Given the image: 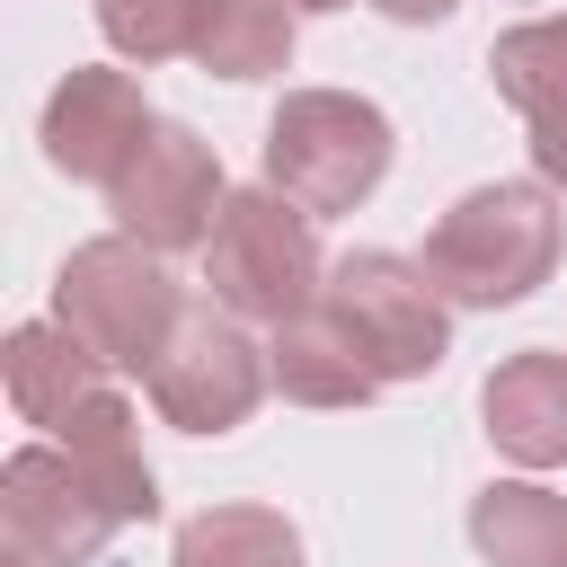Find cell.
Masks as SVG:
<instances>
[{
  "instance_id": "12",
  "label": "cell",
  "mask_w": 567,
  "mask_h": 567,
  "mask_svg": "<svg viewBox=\"0 0 567 567\" xmlns=\"http://www.w3.org/2000/svg\"><path fill=\"white\" fill-rule=\"evenodd\" d=\"M266 372H275V390H284V399H301V408H363V399L381 390V381H372V363L354 354V337L328 319V301L275 328Z\"/></svg>"
},
{
  "instance_id": "15",
  "label": "cell",
  "mask_w": 567,
  "mask_h": 567,
  "mask_svg": "<svg viewBox=\"0 0 567 567\" xmlns=\"http://www.w3.org/2000/svg\"><path fill=\"white\" fill-rule=\"evenodd\" d=\"M470 540L487 549V567H567V496L505 478L470 505Z\"/></svg>"
},
{
  "instance_id": "16",
  "label": "cell",
  "mask_w": 567,
  "mask_h": 567,
  "mask_svg": "<svg viewBox=\"0 0 567 567\" xmlns=\"http://www.w3.org/2000/svg\"><path fill=\"white\" fill-rule=\"evenodd\" d=\"M195 62L221 80H266L292 62V0H204Z\"/></svg>"
},
{
  "instance_id": "19",
  "label": "cell",
  "mask_w": 567,
  "mask_h": 567,
  "mask_svg": "<svg viewBox=\"0 0 567 567\" xmlns=\"http://www.w3.org/2000/svg\"><path fill=\"white\" fill-rule=\"evenodd\" d=\"M381 9H390V18H408V27H425V18H452L461 0H381Z\"/></svg>"
},
{
  "instance_id": "4",
  "label": "cell",
  "mask_w": 567,
  "mask_h": 567,
  "mask_svg": "<svg viewBox=\"0 0 567 567\" xmlns=\"http://www.w3.org/2000/svg\"><path fill=\"white\" fill-rule=\"evenodd\" d=\"M204 284H213V301H221L230 319H266V328L319 310L328 275H319L310 213L284 204L275 186L230 195V204H221V230L204 239Z\"/></svg>"
},
{
  "instance_id": "7",
  "label": "cell",
  "mask_w": 567,
  "mask_h": 567,
  "mask_svg": "<svg viewBox=\"0 0 567 567\" xmlns=\"http://www.w3.org/2000/svg\"><path fill=\"white\" fill-rule=\"evenodd\" d=\"M106 195H115L124 239H142V248H159V257L213 239V230H221V204H230V195H221V159H213V142H195L186 124H159Z\"/></svg>"
},
{
  "instance_id": "3",
  "label": "cell",
  "mask_w": 567,
  "mask_h": 567,
  "mask_svg": "<svg viewBox=\"0 0 567 567\" xmlns=\"http://www.w3.org/2000/svg\"><path fill=\"white\" fill-rule=\"evenodd\" d=\"M53 319L115 372H151L177 337V284L159 275V248L142 239H89L53 275Z\"/></svg>"
},
{
  "instance_id": "18",
  "label": "cell",
  "mask_w": 567,
  "mask_h": 567,
  "mask_svg": "<svg viewBox=\"0 0 567 567\" xmlns=\"http://www.w3.org/2000/svg\"><path fill=\"white\" fill-rule=\"evenodd\" d=\"M97 27H106L115 53H133V62H168V53H195L204 0H97Z\"/></svg>"
},
{
  "instance_id": "13",
  "label": "cell",
  "mask_w": 567,
  "mask_h": 567,
  "mask_svg": "<svg viewBox=\"0 0 567 567\" xmlns=\"http://www.w3.org/2000/svg\"><path fill=\"white\" fill-rule=\"evenodd\" d=\"M97 372H106V363H97L62 319H53V328H44V319H27V328L9 337V399H18V416H27V425H44V434H62V425L106 390Z\"/></svg>"
},
{
  "instance_id": "2",
  "label": "cell",
  "mask_w": 567,
  "mask_h": 567,
  "mask_svg": "<svg viewBox=\"0 0 567 567\" xmlns=\"http://www.w3.org/2000/svg\"><path fill=\"white\" fill-rule=\"evenodd\" d=\"M390 168V115L346 89H292L266 124V186L301 213H354Z\"/></svg>"
},
{
  "instance_id": "11",
  "label": "cell",
  "mask_w": 567,
  "mask_h": 567,
  "mask_svg": "<svg viewBox=\"0 0 567 567\" xmlns=\"http://www.w3.org/2000/svg\"><path fill=\"white\" fill-rule=\"evenodd\" d=\"M478 408H487V434H496L505 461H523V470L567 461V354H514V363H496L487 390H478Z\"/></svg>"
},
{
  "instance_id": "20",
  "label": "cell",
  "mask_w": 567,
  "mask_h": 567,
  "mask_svg": "<svg viewBox=\"0 0 567 567\" xmlns=\"http://www.w3.org/2000/svg\"><path fill=\"white\" fill-rule=\"evenodd\" d=\"M292 9H346V0H292Z\"/></svg>"
},
{
  "instance_id": "6",
  "label": "cell",
  "mask_w": 567,
  "mask_h": 567,
  "mask_svg": "<svg viewBox=\"0 0 567 567\" xmlns=\"http://www.w3.org/2000/svg\"><path fill=\"white\" fill-rule=\"evenodd\" d=\"M266 381H275V372H266V346H248L230 310H186L177 337H168V354L151 363V399H159V416L186 425V434H230V425H248V408H257Z\"/></svg>"
},
{
  "instance_id": "9",
  "label": "cell",
  "mask_w": 567,
  "mask_h": 567,
  "mask_svg": "<svg viewBox=\"0 0 567 567\" xmlns=\"http://www.w3.org/2000/svg\"><path fill=\"white\" fill-rule=\"evenodd\" d=\"M151 133H159V115L142 106V89H133L124 71H71V80L53 89V106H44V159H53L62 177L115 186Z\"/></svg>"
},
{
  "instance_id": "17",
  "label": "cell",
  "mask_w": 567,
  "mask_h": 567,
  "mask_svg": "<svg viewBox=\"0 0 567 567\" xmlns=\"http://www.w3.org/2000/svg\"><path fill=\"white\" fill-rule=\"evenodd\" d=\"M168 567H301V540L275 505H213L177 532Z\"/></svg>"
},
{
  "instance_id": "1",
  "label": "cell",
  "mask_w": 567,
  "mask_h": 567,
  "mask_svg": "<svg viewBox=\"0 0 567 567\" xmlns=\"http://www.w3.org/2000/svg\"><path fill=\"white\" fill-rule=\"evenodd\" d=\"M549 266H558V204L549 186H523V177L461 195L425 230V284L461 310H505L532 284H549Z\"/></svg>"
},
{
  "instance_id": "8",
  "label": "cell",
  "mask_w": 567,
  "mask_h": 567,
  "mask_svg": "<svg viewBox=\"0 0 567 567\" xmlns=\"http://www.w3.org/2000/svg\"><path fill=\"white\" fill-rule=\"evenodd\" d=\"M0 532H9V549L35 558V567H89V558L106 549V532H115V505L80 478L71 452L27 443V452H9V470H0Z\"/></svg>"
},
{
  "instance_id": "14",
  "label": "cell",
  "mask_w": 567,
  "mask_h": 567,
  "mask_svg": "<svg viewBox=\"0 0 567 567\" xmlns=\"http://www.w3.org/2000/svg\"><path fill=\"white\" fill-rule=\"evenodd\" d=\"M62 452H71V461H80V478L115 505V523H151V514H159L151 461H142V443H133V408H124L115 390H97V399L62 425Z\"/></svg>"
},
{
  "instance_id": "5",
  "label": "cell",
  "mask_w": 567,
  "mask_h": 567,
  "mask_svg": "<svg viewBox=\"0 0 567 567\" xmlns=\"http://www.w3.org/2000/svg\"><path fill=\"white\" fill-rule=\"evenodd\" d=\"M328 319L354 337V354L372 363V381H425L452 346V319H443V292L425 284V266L390 257V248H354L337 275H328Z\"/></svg>"
},
{
  "instance_id": "10",
  "label": "cell",
  "mask_w": 567,
  "mask_h": 567,
  "mask_svg": "<svg viewBox=\"0 0 567 567\" xmlns=\"http://www.w3.org/2000/svg\"><path fill=\"white\" fill-rule=\"evenodd\" d=\"M487 71L496 89L514 97V115L532 124V159L549 186H567V18H532V27H505L487 44Z\"/></svg>"
}]
</instances>
